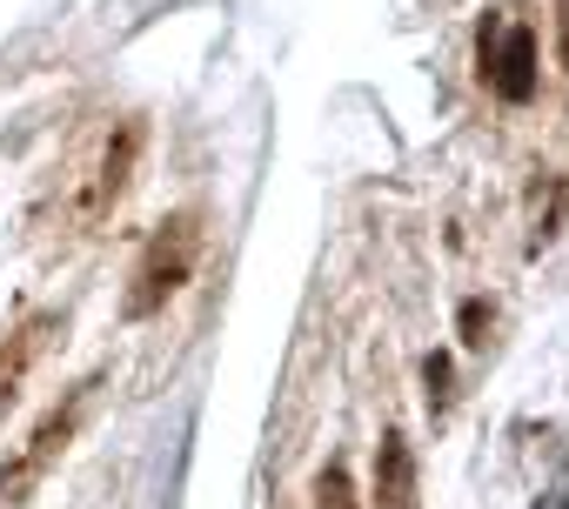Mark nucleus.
I'll return each instance as SVG.
<instances>
[{
	"mask_svg": "<svg viewBox=\"0 0 569 509\" xmlns=\"http://www.w3.org/2000/svg\"><path fill=\"white\" fill-rule=\"evenodd\" d=\"M194 255H201V214L194 208H181V214H168L148 241H141V262H134V276H128V296H121V316L128 322H148V316H161L181 289H188V276H194Z\"/></svg>",
	"mask_w": 569,
	"mask_h": 509,
	"instance_id": "nucleus-1",
	"label": "nucleus"
},
{
	"mask_svg": "<svg viewBox=\"0 0 569 509\" xmlns=\"http://www.w3.org/2000/svg\"><path fill=\"white\" fill-rule=\"evenodd\" d=\"M94 389H101V382H74V389H68V396H61V402L34 422V429H28V442H21L8 462H0V496H8V502H21V496H28V489H34V482L61 462V449L81 436V416H88Z\"/></svg>",
	"mask_w": 569,
	"mask_h": 509,
	"instance_id": "nucleus-2",
	"label": "nucleus"
},
{
	"mask_svg": "<svg viewBox=\"0 0 569 509\" xmlns=\"http://www.w3.org/2000/svg\"><path fill=\"white\" fill-rule=\"evenodd\" d=\"M141 141H148L141 121H121V128L101 141V154H94V168H88V181H81V194H74V228H101V221L114 214V201H121L128 181H134Z\"/></svg>",
	"mask_w": 569,
	"mask_h": 509,
	"instance_id": "nucleus-3",
	"label": "nucleus"
},
{
	"mask_svg": "<svg viewBox=\"0 0 569 509\" xmlns=\"http://www.w3.org/2000/svg\"><path fill=\"white\" fill-rule=\"evenodd\" d=\"M476 68H482V81L509 101V108H522V101H536V34L516 21V28H502V21H482V41H476Z\"/></svg>",
	"mask_w": 569,
	"mask_h": 509,
	"instance_id": "nucleus-4",
	"label": "nucleus"
},
{
	"mask_svg": "<svg viewBox=\"0 0 569 509\" xmlns=\"http://www.w3.org/2000/svg\"><path fill=\"white\" fill-rule=\"evenodd\" d=\"M54 336H61V316L54 309H34V316H21L8 336H0V416L21 402V389H28L34 362L54 349Z\"/></svg>",
	"mask_w": 569,
	"mask_h": 509,
	"instance_id": "nucleus-5",
	"label": "nucleus"
},
{
	"mask_svg": "<svg viewBox=\"0 0 569 509\" xmlns=\"http://www.w3.org/2000/svg\"><path fill=\"white\" fill-rule=\"evenodd\" d=\"M376 509H416V449L402 429H389L376 449Z\"/></svg>",
	"mask_w": 569,
	"mask_h": 509,
	"instance_id": "nucleus-6",
	"label": "nucleus"
},
{
	"mask_svg": "<svg viewBox=\"0 0 569 509\" xmlns=\"http://www.w3.org/2000/svg\"><path fill=\"white\" fill-rule=\"evenodd\" d=\"M316 509H362V502H356V482H349L342 462H329V469L316 476Z\"/></svg>",
	"mask_w": 569,
	"mask_h": 509,
	"instance_id": "nucleus-7",
	"label": "nucleus"
},
{
	"mask_svg": "<svg viewBox=\"0 0 569 509\" xmlns=\"http://www.w3.org/2000/svg\"><path fill=\"white\" fill-rule=\"evenodd\" d=\"M489 322H496V309H489V302H462V342H469V349H482V342H489Z\"/></svg>",
	"mask_w": 569,
	"mask_h": 509,
	"instance_id": "nucleus-8",
	"label": "nucleus"
},
{
	"mask_svg": "<svg viewBox=\"0 0 569 509\" xmlns=\"http://www.w3.org/2000/svg\"><path fill=\"white\" fill-rule=\"evenodd\" d=\"M422 376H429V409H442V402H449V362H442V356H429V362H422Z\"/></svg>",
	"mask_w": 569,
	"mask_h": 509,
	"instance_id": "nucleus-9",
	"label": "nucleus"
},
{
	"mask_svg": "<svg viewBox=\"0 0 569 509\" xmlns=\"http://www.w3.org/2000/svg\"><path fill=\"white\" fill-rule=\"evenodd\" d=\"M556 48H562V68H569V0H556Z\"/></svg>",
	"mask_w": 569,
	"mask_h": 509,
	"instance_id": "nucleus-10",
	"label": "nucleus"
}]
</instances>
